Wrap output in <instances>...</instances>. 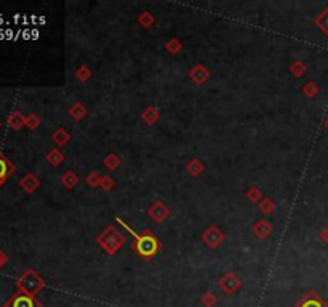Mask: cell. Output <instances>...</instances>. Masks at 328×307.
I'll list each match as a JSON object with an SVG mask.
<instances>
[{
	"instance_id": "obj_4",
	"label": "cell",
	"mask_w": 328,
	"mask_h": 307,
	"mask_svg": "<svg viewBox=\"0 0 328 307\" xmlns=\"http://www.w3.org/2000/svg\"><path fill=\"white\" fill-rule=\"evenodd\" d=\"M15 171L13 163H11L2 152H0V186H2Z\"/></svg>"
},
{
	"instance_id": "obj_10",
	"label": "cell",
	"mask_w": 328,
	"mask_h": 307,
	"mask_svg": "<svg viewBox=\"0 0 328 307\" xmlns=\"http://www.w3.org/2000/svg\"><path fill=\"white\" fill-rule=\"evenodd\" d=\"M0 126H2V123H0Z\"/></svg>"
},
{
	"instance_id": "obj_5",
	"label": "cell",
	"mask_w": 328,
	"mask_h": 307,
	"mask_svg": "<svg viewBox=\"0 0 328 307\" xmlns=\"http://www.w3.org/2000/svg\"><path fill=\"white\" fill-rule=\"evenodd\" d=\"M296 307H328V305L323 302V299L319 294H315L312 291V293H308L306 296L296 304Z\"/></svg>"
},
{
	"instance_id": "obj_1",
	"label": "cell",
	"mask_w": 328,
	"mask_h": 307,
	"mask_svg": "<svg viewBox=\"0 0 328 307\" xmlns=\"http://www.w3.org/2000/svg\"><path fill=\"white\" fill-rule=\"evenodd\" d=\"M16 287H18V291H22L26 294H32V296H35V294L45 287V282L35 274L34 270H28V272H24L18 278Z\"/></svg>"
},
{
	"instance_id": "obj_6",
	"label": "cell",
	"mask_w": 328,
	"mask_h": 307,
	"mask_svg": "<svg viewBox=\"0 0 328 307\" xmlns=\"http://www.w3.org/2000/svg\"><path fill=\"white\" fill-rule=\"evenodd\" d=\"M24 123V119L19 112H11L10 117H8V125L13 128V130H19Z\"/></svg>"
},
{
	"instance_id": "obj_2",
	"label": "cell",
	"mask_w": 328,
	"mask_h": 307,
	"mask_svg": "<svg viewBox=\"0 0 328 307\" xmlns=\"http://www.w3.org/2000/svg\"><path fill=\"white\" fill-rule=\"evenodd\" d=\"M136 237V250L143 258H149L152 254H155L157 248H159V243L152 237V235H135Z\"/></svg>"
},
{
	"instance_id": "obj_3",
	"label": "cell",
	"mask_w": 328,
	"mask_h": 307,
	"mask_svg": "<svg viewBox=\"0 0 328 307\" xmlns=\"http://www.w3.org/2000/svg\"><path fill=\"white\" fill-rule=\"evenodd\" d=\"M4 307H40V302L37 301V298L32 296V294L18 291L5 302Z\"/></svg>"
},
{
	"instance_id": "obj_9",
	"label": "cell",
	"mask_w": 328,
	"mask_h": 307,
	"mask_svg": "<svg viewBox=\"0 0 328 307\" xmlns=\"http://www.w3.org/2000/svg\"><path fill=\"white\" fill-rule=\"evenodd\" d=\"M7 263V254L0 250V267H4V264Z\"/></svg>"
},
{
	"instance_id": "obj_7",
	"label": "cell",
	"mask_w": 328,
	"mask_h": 307,
	"mask_svg": "<svg viewBox=\"0 0 328 307\" xmlns=\"http://www.w3.org/2000/svg\"><path fill=\"white\" fill-rule=\"evenodd\" d=\"M21 186H22L24 189H26L28 192H32L34 189L39 186V181L35 180L32 174H28L26 178H22V181H21Z\"/></svg>"
},
{
	"instance_id": "obj_8",
	"label": "cell",
	"mask_w": 328,
	"mask_h": 307,
	"mask_svg": "<svg viewBox=\"0 0 328 307\" xmlns=\"http://www.w3.org/2000/svg\"><path fill=\"white\" fill-rule=\"evenodd\" d=\"M317 24L320 26V29H322L325 34H328V8L317 18Z\"/></svg>"
}]
</instances>
